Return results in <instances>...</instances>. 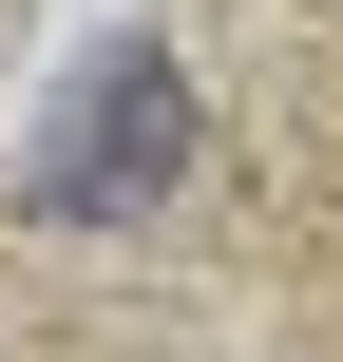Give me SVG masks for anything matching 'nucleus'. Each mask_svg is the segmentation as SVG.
Listing matches in <instances>:
<instances>
[{
	"label": "nucleus",
	"mask_w": 343,
	"mask_h": 362,
	"mask_svg": "<svg viewBox=\"0 0 343 362\" xmlns=\"http://www.w3.org/2000/svg\"><path fill=\"white\" fill-rule=\"evenodd\" d=\"M172 172H191V76L153 38H115L57 95V134H38V210L57 229H134V210H172Z\"/></svg>",
	"instance_id": "obj_1"
}]
</instances>
